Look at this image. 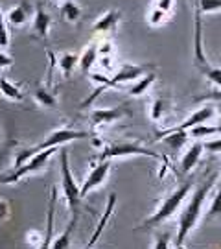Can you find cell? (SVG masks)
Here are the masks:
<instances>
[{"instance_id":"32","label":"cell","mask_w":221,"mask_h":249,"mask_svg":"<svg viewBox=\"0 0 221 249\" xmlns=\"http://www.w3.org/2000/svg\"><path fill=\"white\" fill-rule=\"evenodd\" d=\"M203 144H204V151H208V153H221V139L206 141Z\"/></svg>"},{"instance_id":"4","label":"cell","mask_w":221,"mask_h":249,"mask_svg":"<svg viewBox=\"0 0 221 249\" xmlns=\"http://www.w3.org/2000/svg\"><path fill=\"white\" fill-rule=\"evenodd\" d=\"M57 151H59V146L46 148V150L35 153L34 157H30L26 162H22L20 166L13 168L9 174H6V176H0V185H15V183H18L20 179H24V178H28V176H34V174L43 172V170L48 166L50 159H52Z\"/></svg>"},{"instance_id":"9","label":"cell","mask_w":221,"mask_h":249,"mask_svg":"<svg viewBox=\"0 0 221 249\" xmlns=\"http://www.w3.org/2000/svg\"><path fill=\"white\" fill-rule=\"evenodd\" d=\"M124 107H105V109H94L90 113V125L92 129H98V127H103V125H109L120 120L122 116L125 115Z\"/></svg>"},{"instance_id":"38","label":"cell","mask_w":221,"mask_h":249,"mask_svg":"<svg viewBox=\"0 0 221 249\" xmlns=\"http://www.w3.org/2000/svg\"><path fill=\"white\" fill-rule=\"evenodd\" d=\"M100 65H102L105 71H111V55H102V59H100Z\"/></svg>"},{"instance_id":"26","label":"cell","mask_w":221,"mask_h":249,"mask_svg":"<svg viewBox=\"0 0 221 249\" xmlns=\"http://www.w3.org/2000/svg\"><path fill=\"white\" fill-rule=\"evenodd\" d=\"M214 133H218V127H216V125H208V124H199L188 129V137L194 139V141L206 139V137H210V135H214Z\"/></svg>"},{"instance_id":"28","label":"cell","mask_w":221,"mask_h":249,"mask_svg":"<svg viewBox=\"0 0 221 249\" xmlns=\"http://www.w3.org/2000/svg\"><path fill=\"white\" fill-rule=\"evenodd\" d=\"M166 17H168L166 11H162V9H159L157 6H153L151 11L148 13V22H150L151 26H160V24L166 20Z\"/></svg>"},{"instance_id":"16","label":"cell","mask_w":221,"mask_h":249,"mask_svg":"<svg viewBox=\"0 0 221 249\" xmlns=\"http://www.w3.org/2000/svg\"><path fill=\"white\" fill-rule=\"evenodd\" d=\"M155 81H157V74H155V72H146L138 80L131 81V85L127 87V94L133 96V98L144 96V94L151 89V85H153Z\"/></svg>"},{"instance_id":"36","label":"cell","mask_w":221,"mask_h":249,"mask_svg":"<svg viewBox=\"0 0 221 249\" xmlns=\"http://www.w3.org/2000/svg\"><path fill=\"white\" fill-rule=\"evenodd\" d=\"M8 216H9V205H8V201L0 199V220H6Z\"/></svg>"},{"instance_id":"31","label":"cell","mask_w":221,"mask_h":249,"mask_svg":"<svg viewBox=\"0 0 221 249\" xmlns=\"http://www.w3.org/2000/svg\"><path fill=\"white\" fill-rule=\"evenodd\" d=\"M171 244H170V234L168 232H164V234H157L155 236V242H153V248L155 249H164V248H170Z\"/></svg>"},{"instance_id":"29","label":"cell","mask_w":221,"mask_h":249,"mask_svg":"<svg viewBox=\"0 0 221 249\" xmlns=\"http://www.w3.org/2000/svg\"><path fill=\"white\" fill-rule=\"evenodd\" d=\"M214 216H221V188H218L212 203H210L208 211H206V218H214Z\"/></svg>"},{"instance_id":"23","label":"cell","mask_w":221,"mask_h":249,"mask_svg":"<svg viewBox=\"0 0 221 249\" xmlns=\"http://www.w3.org/2000/svg\"><path fill=\"white\" fill-rule=\"evenodd\" d=\"M55 199H57V194L55 190L52 192V197H50V205H48V216H46V232H44V246L43 248H50V238H52V229H53V214H55Z\"/></svg>"},{"instance_id":"21","label":"cell","mask_w":221,"mask_h":249,"mask_svg":"<svg viewBox=\"0 0 221 249\" xmlns=\"http://www.w3.org/2000/svg\"><path fill=\"white\" fill-rule=\"evenodd\" d=\"M61 18L67 22H78L81 18V8L76 0H63L59 6Z\"/></svg>"},{"instance_id":"10","label":"cell","mask_w":221,"mask_h":249,"mask_svg":"<svg viewBox=\"0 0 221 249\" xmlns=\"http://www.w3.org/2000/svg\"><path fill=\"white\" fill-rule=\"evenodd\" d=\"M155 141H162L170 148L171 153H177L179 150L185 148V144L190 141V137H188V131H185V129H171V127H168V129L159 131Z\"/></svg>"},{"instance_id":"22","label":"cell","mask_w":221,"mask_h":249,"mask_svg":"<svg viewBox=\"0 0 221 249\" xmlns=\"http://www.w3.org/2000/svg\"><path fill=\"white\" fill-rule=\"evenodd\" d=\"M34 102L37 106L44 107V109H55L57 107V98H55L53 92H50L48 87H37L34 90Z\"/></svg>"},{"instance_id":"5","label":"cell","mask_w":221,"mask_h":249,"mask_svg":"<svg viewBox=\"0 0 221 249\" xmlns=\"http://www.w3.org/2000/svg\"><path fill=\"white\" fill-rule=\"evenodd\" d=\"M59 176H61V190L65 199H67V205H68L72 214H78L80 213V201H81L80 187H78L76 179L72 176L67 148L59 150Z\"/></svg>"},{"instance_id":"11","label":"cell","mask_w":221,"mask_h":249,"mask_svg":"<svg viewBox=\"0 0 221 249\" xmlns=\"http://www.w3.org/2000/svg\"><path fill=\"white\" fill-rule=\"evenodd\" d=\"M214 116H216V107H214V106L199 107V109H197V111H194L192 115L186 116L181 124L171 125V129H185V131H188V129H190V127H194V125L206 124L208 120H212Z\"/></svg>"},{"instance_id":"41","label":"cell","mask_w":221,"mask_h":249,"mask_svg":"<svg viewBox=\"0 0 221 249\" xmlns=\"http://www.w3.org/2000/svg\"><path fill=\"white\" fill-rule=\"evenodd\" d=\"M52 2H59V0H52Z\"/></svg>"},{"instance_id":"15","label":"cell","mask_w":221,"mask_h":249,"mask_svg":"<svg viewBox=\"0 0 221 249\" xmlns=\"http://www.w3.org/2000/svg\"><path fill=\"white\" fill-rule=\"evenodd\" d=\"M30 15H32V6L26 0H22L20 4H17L15 8H11L6 13V22H9L11 26H24Z\"/></svg>"},{"instance_id":"30","label":"cell","mask_w":221,"mask_h":249,"mask_svg":"<svg viewBox=\"0 0 221 249\" xmlns=\"http://www.w3.org/2000/svg\"><path fill=\"white\" fill-rule=\"evenodd\" d=\"M9 46V32L8 26H6V18L4 15H0V48L6 50Z\"/></svg>"},{"instance_id":"19","label":"cell","mask_w":221,"mask_h":249,"mask_svg":"<svg viewBox=\"0 0 221 249\" xmlns=\"http://www.w3.org/2000/svg\"><path fill=\"white\" fill-rule=\"evenodd\" d=\"M0 94L6 100H11V102H20V100L24 98L20 87L15 85L13 81H9L6 76H0Z\"/></svg>"},{"instance_id":"43","label":"cell","mask_w":221,"mask_h":249,"mask_svg":"<svg viewBox=\"0 0 221 249\" xmlns=\"http://www.w3.org/2000/svg\"><path fill=\"white\" fill-rule=\"evenodd\" d=\"M220 185H221V181H220Z\"/></svg>"},{"instance_id":"25","label":"cell","mask_w":221,"mask_h":249,"mask_svg":"<svg viewBox=\"0 0 221 249\" xmlns=\"http://www.w3.org/2000/svg\"><path fill=\"white\" fill-rule=\"evenodd\" d=\"M166 109H168V104L164 98H153L150 104V118L153 122H160L164 115H166Z\"/></svg>"},{"instance_id":"42","label":"cell","mask_w":221,"mask_h":249,"mask_svg":"<svg viewBox=\"0 0 221 249\" xmlns=\"http://www.w3.org/2000/svg\"><path fill=\"white\" fill-rule=\"evenodd\" d=\"M0 15H2V11H0Z\"/></svg>"},{"instance_id":"3","label":"cell","mask_w":221,"mask_h":249,"mask_svg":"<svg viewBox=\"0 0 221 249\" xmlns=\"http://www.w3.org/2000/svg\"><path fill=\"white\" fill-rule=\"evenodd\" d=\"M80 139H90V133L88 131H76V129H68V127H59V129H53L52 133L48 135L44 141H41L39 144H35L34 148H22L15 155V168L20 166L22 162H26L30 157H34L35 153L46 150V148H53V146H65L67 142H72V141H80Z\"/></svg>"},{"instance_id":"24","label":"cell","mask_w":221,"mask_h":249,"mask_svg":"<svg viewBox=\"0 0 221 249\" xmlns=\"http://www.w3.org/2000/svg\"><path fill=\"white\" fill-rule=\"evenodd\" d=\"M96 59H98V46L90 45L88 48H85V52L80 55V65H78V67L81 69L83 74H87V72L92 69V65L96 63Z\"/></svg>"},{"instance_id":"37","label":"cell","mask_w":221,"mask_h":249,"mask_svg":"<svg viewBox=\"0 0 221 249\" xmlns=\"http://www.w3.org/2000/svg\"><path fill=\"white\" fill-rule=\"evenodd\" d=\"M111 50H113L111 43H102V45L98 46V53H102V55H109Z\"/></svg>"},{"instance_id":"2","label":"cell","mask_w":221,"mask_h":249,"mask_svg":"<svg viewBox=\"0 0 221 249\" xmlns=\"http://www.w3.org/2000/svg\"><path fill=\"white\" fill-rule=\"evenodd\" d=\"M190 192H192V181L181 183L173 192H170L168 196H164L160 199L157 211L151 214L150 218H146L140 227L142 229H146V227H157V225L164 223L166 220H170L171 216H175L183 209V203H185V199L188 197Z\"/></svg>"},{"instance_id":"1","label":"cell","mask_w":221,"mask_h":249,"mask_svg":"<svg viewBox=\"0 0 221 249\" xmlns=\"http://www.w3.org/2000/svg\"><path fill=\"white\" fill-rule=\"evenodd\" d=\"M214 181L216 178H208L204 183H201L199 187L192 192V196L188 199L186 207L181 211V216H179V225H177V240L175 246L177 248H183L185 246V240L188 238V234L194 231L199 218H201V213H203V205L206 201V197L210 194V190L214 187Z\"/></svg>"},{"instance_id":"27","label":"cell","mask_w":221,"mask_h":249,"mask_svg":"<svg viewBox=\"0 0 221 249\" xmlns=\"http://www.w3.org/2000/svg\"><path fill=\"white\" fill-rule=\"evenodd\" d=\"M201 71L204 72V78L210 81L214 87L221 89V69L220 67H210V65L206 63L204 67H201Z\"/></svg>"},{"instance_id":"20","label":"cell","mask_w":221,"mask_h":249,"mask_svg":"<svg viewBox=\"0 0 221 249\" xmlns=\"http://www.w3.org/2000/svg\"><path fill=\"white\" fill-rule=\"evenodd\" d=\"M76 223H78V214H72V218L68 220V225L65 227V231L52 242L50 248L53 249H65V248H70V238H72V232L76 229Z\"/></svg>"},{"instance_id":"13","label":"cell","mask_w":221,"mask_h":249,"mask_svg":"<svg viewBox=\"0 0 221 249\" xmlns=\"http://www.w3.org/2000/svg\"><path fill=\"white\" fill-rule=\"evenodd\" d=\"M204 151V144L201 141H195L188 146V150L185 151V155L181 157V162H179V166H181V174L186 176V174H190L192 170L197 166V162L201 159V155H203Z\"/></svg>"},{"instance_id":"34","label":"cell","mask_w":221,"mask_h":249,"mask_svg":"<svg viewBox=\"0 0 221 249\" xmlns=\"http://www.w3.org/2000/svg\"><path fill=\"white\" fill-rule=\"evenodd\" d=\"M155 6H157L159 9H162V11L170 13L171 8H173V0H157V2H155Z\"/></svg>"},{"instance_id":"35","label":"cell","mask_w":221,"mask_h":249,"mask_svg":"<svg viewBox=\"0 0 221 249\" xmlns=\"http://www.w3.org/2000/svg\"><path fill=\"white\" fill-rule=\"evenodd\" d=\"M201 100H221V89H214L212 92H208L204 96H199L197 102H201Z\"/></svg>"},{"instance_id":"6","label":"cell","mask_w":221,"mask_h":249,"mask_svg":"<svg viewBox=\"0 0 221 249\" xmlns=\"http://www.w3.org/2000/svg\"><path fill=\"white\" fill-rule=\"evenodd\" d=\"M131 155H146V157H151V159L164 160V157L160 153L135 142H115L111 146H103L102 153H100V160H111L116 159V157H131Z\"/></svg>"},{"instance_id":"40","label":"cell","mask_w":221,"mask_h":249,"mask_svg":"<svg viewBox=\"0 0 221 249\" xmlns=\"http://www.w3.org/2000/svg\"><path fill=\"white\" fill-rule=\"evenodd\" d=\"M92 144H94L96 148H103V141H100L98 137H92Z\"/></svg>"},{"instance_id":"8","label":"cell","mask_w":221,"mask_h":249,"mask_svg":"<svg viewBox=\"0 0 221 249\" xmlns=\"http://www.w3.org/2000/svg\"><path fill=\"white\" fill-rule=\"evenodd\" d=\"M146 72H150V65H129V63H124L116 71L115 76H111V87L113 89H120L125 83H131V81L138 80Z\"/></svg>"},{"instance_id":"33","label":"cell","mask_w":221,"mask_h":249,"mask_svg":"<svg viewBox=\"0 0 221 249\" xmlns=\"http://www.w3.org/2000/svg\"><path fill=\"white\" fill-rule=\"evenodd\" d=\"M9 67H13V59L0 48V71H6Z\"/></svg>"},{"instance_id":"44","label":"cell","mask_w":221,"mask_h":249,"mask_svg":"<svg viewBox=\"0 0 221 249\" xmlns=\"http://www.w3.org/2000/svg\"><path fill=\"white\" fill-rule=\"evenodd\" d=\"M220 188H221V185H220Z\"/></svg>"},{"instance_id":"14","label":"cell","mask_w":221,"mask_h":249,"mask_svg":"<svg viewBox=\"0 0 221 249\" xmlns=\"http://www.w3.org/2000/svg\"><path fill=\"white\" fill-rule=\"evenodd\" d=\"M120 17H122L120 11L109 9V11L102 13V15L94 20L92 30H94L96 34H109V32H115L116 26H118V22H120Z\"/></svg>"},{"instance_id":"39","label":"cell","mask_w":221,"mask_h":249,"mask_svg":"<svg viewBox=\"0 0 221 249\" xmlns=\"http://www.w3.org/2000/svg\"><path fill=\"white\" fill-rule=\"evenodd\" d=\"M216 113H218V133H221V100L218 102V106H216Z\"/></svg>"},{"instance_id":"7","label":"cell","mask_w":221,"mask_h":249,"mask_svg":"<svg viewBox=\"0 0 221 249\" xmlns=\"http://www.w3.org/2000/svg\"><path fill=\"white\" fill-rule=\"evenodd\" d=\"M109 172H111V160H100L98 164H94V166L90 168V172L87 174V178H85V181H83V185L80 187L81 199L87 197L94 188L102 187V185L105 183Z\"/></svg>"},{"instance_id":"12","label":"cell","mask_w":221,"mask_h":249,"mask_svg":"<svg viewBox=\"0 0 221 249\" xmlns=\"http://www.w3.org/2000/svg\"><path fill=\"white\" fill-rule=\"evenodd\" d=\"M50 24L52 18L48 15V11L44 9L43 4H37L34 11V22H32V32L37 39H48L50 36Z\"/></svg>"},{"instance_id":"18","label":"cell","mask_w":221,"mask_h":249,"mask_svg":"<svg viewBox=\"0 0 221 249\" xmlns=\"http://www.w3.org/2000/svg\"><path fill=\"white\" fill-rule=\"evenodd\" d=\"M80 65V55L72 52H65L57 57V69L61 71L65 78H70L72 72L76 71V67Z\"/></svg>"},{"instance_id":"17","label":"cell","mask_w":221,"mask_h":249,"mask_svg":"<svg viewBox=\"0 0 221 249\" xmlns=\"http://www.w3.org/2000/svg\"><path fill=\"white\" fill-rule=\"evenodd\" d=\"M115 205H116V194H111L109 196V199H107V205H105V213H103V216H102V220L98 222L96 229H94V232H92V238L88 240L87 248H92V246H96L98 238L102 236V232H103V229L107 227V222H109V218L113 216V211H115Z\"/></svg>"}]
</instances>
